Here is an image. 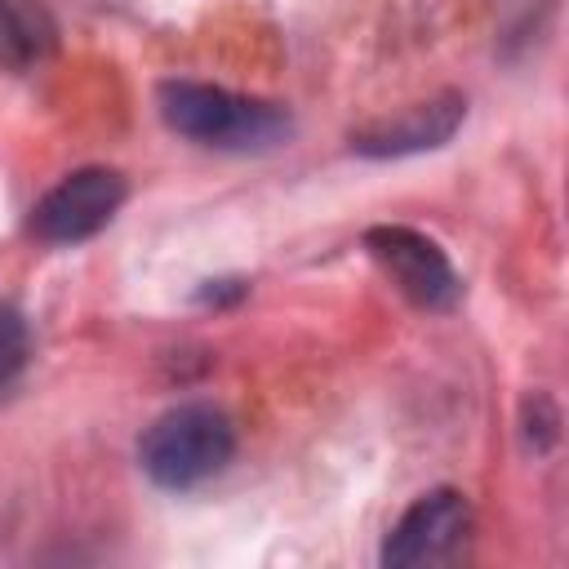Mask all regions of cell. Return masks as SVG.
<instances>
[{"instance_id": "cell-9", "label": "cell", "mask_w": 569, "mask_h": 569, "mask_svg": "<svg viewBox=\"0 0 569 569\" xmlns=\"http://www.w3.org/2000/svg\"><path fill=\"white\" fill-rule=\"evenodd\" d=\"M520 436H525V449H533V453H547V449L560 440V409L551 405V396L533 391V396L525 400Z\"/></svg>"}, {"instance_id": "cell-7", "label": "cell", "mask_w": 569, "mask_h": 569, "mask_svg": "<svg viewBox=\"0 0 569 569\" xmlns=\"http://www.w3.org/2000/svg\"><path fill=\"white\" fill-rule=\"evenodd\" d=\"M53 18L36 0H0V67L31 71L53 49Z\"/></svg>"}, {"instance_id": "cell-1", "label": "cell", "mask_w": 569, "mask_h": 569, "mask_svg": "<svg viewBox=\"0 0 569 569\" xmlns=\"http://www.w3.org/2000/svg\"><path fill=\"white\" fill-rule=\"evenodd\" d=\"M156 111L178 138L213 151H271L293 133V116L280 102L200 80H160Z\"/></svg>"}, {"instance_id": "cell-3", "label": "cell", "mask_w": 569, "mask_h": 569, "mask_svg": "<svg viewBox=\"0 0 569 569\" xmlns=\"http://www.w3.org/2000/svg\"><path fill=\"white\" fill-rule=\"evenodd\" d=\"M124 196H129L124 173H116L107 164H84V169L67 173L62 182H53L31 204L27 227L44 244H80V240H93L116 218Z\"/></svg>"}, {"instance_id": "cell-6", "label": "cell", "mask_w": 569, "mask_h": 569, "mask_svg": "<svg viewBox=\"0 0 569 569\" xmlns=\"http://www.w3.org/2000/svg\"><path fill=\"white\" fill-rule=\"evenodd\" d=\"M462 116H467V98L449 89V93H436L427 102L405 107L400 116H387V120H373V124L356 129L351 133V151L356 156H369V160L436 151V147H445L458 133Z\"/></svg>"}, {"instance_id": "cell-2", "label": "cell", "mask_w": 569, "mask_h": 569, "mask_svg": "<svg viewBox=\"0 0 569 569\" xmlns=\"http://www.w3.org/2000/svg\"><path fill=\"white\" fill-rule=\"evenodd\" d=\"M236 453V422L209 400H182L164 409L138 440V467L160 489H196L213 480Z\"/></svg>"}, {"instance_id": "cell-5", "label": "cell", "mask_w": 569, "mask_h": 569, "mask_svg": "<svg viewBox=\"0 0 569 569\" xmlns=\"http://www.w3.org/2000/svg\"><path fill=\"white\" fill-rule=\"evenodd\" d=\"M471 538V502L458 489H431L405 507L382 542L387 569H422L462 556Z\"/></svg>"}, {"instance_id": "cell-4", "label": "cell", "mask_w": 569, "mask_h": 569, "mask_svg": "<svg viewBox=\"0 0 569 569\" xmlns=\"http://www.w3.org/2000/svg\"><path fill=\"white\" fill-rule=\"evenodd\" d=\"M365 249L413 307H422V311H453L458 307L462 276L453 271L449 253L431 236L400 227V222H382V227L365 231Z\"/></svg>"}, {"instance_id": "cell-10", "label": "cell", "mask_w": 569, "mask_h": 569, "mask_svg": "<svg viewBox=\"0 0 569 569\" xmlns=\"http://www.w3.org/2000/svg\"><path fill=\"white\" fill-rule=\"evenodd\" d=\"M244 293H249L244 280H204V289L196 293V302H204V307H231V302H240Z\"/></svg>"}, {"instance_id": "cell-8", "label": "cell", "mask_w": 569, "mask_h": 569, "mask_svg": "<svg viewBox=\"0 0 569 569\" xmlns=\"http://www.w3.org/2000/svg\"><path fill=\"white\" fill-rule=\"evenodd\" d=\"M31 356V325L13 302H0V391L27 369Z\"/></svg>"}]
</instances>
